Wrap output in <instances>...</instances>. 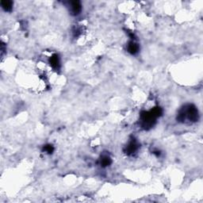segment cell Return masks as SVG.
<instances>
[{
  "label": "cell",
  "instance_id": "1",
  "mask_svg": "<svg viewBox=\"0 0 203 203\" xmlns=\"http://www.w3.org/2000/svg\"><path fill=\"white\" fill-rule=\"evenodd\" d=\"M177 119L179 121H185V119H188L190 121L195 122L198 120V111L197 108L193 105H189L188 106L184 107L179 111L178 114Z\"/></svg>",
  "mask_w": 203,
  "mask_h": 203
},
{
  "label": "cell",
  "instance_id": "2",
  "mask_svg": "<svg viewBox=\"0 0 203 203\" xmlns=\"http://www.w3.org/2000/svg\"><path fill=\"white\" fill-rule=\"evenodd\" d=\"M70 10L71 12V14L74 15H77L81 12L82 10V6L81 3H79V1H74L71 2L70 4Z\"/></svg>",
  "mask_w": 203,
  "mask_h": 203
},
{
  "label": "cell",
  "instance_id": "3",
  "mask_svg": "<svg viewBox=\"0 0 203 203\" xmlns=\"http://www.w3.org/2000/svg\"><path fill=\"white\" fill-rule=\"evenodd\" d=\"M127 50L130 53L133 54H136L139 50V45L137 43H136L135 41H131L130 42H129L128 45H127Z\"/></svg>",
  "mask_w": 203,
  "mask_h": 203
},
{
  "label": "cell",
  "instance_id": "4",
  "mask_svg": "<svg viewBox=\"0 0 203 203\" xmlns=\"http://www.w3.org/2000/svg\"><path fill=\"white\" fill-rule=\"evenodd\" d=\"M50 65L53 68H58L60 66V59L57 55H54L50 58Z\"/></svg>",
  "mask_w": 203,
  "mask_h": 203
},
{
  "label": "cell",
  "instance_id": "5",
  "mask_svg": "<svg viewBox=\"0 0 203 203\" xmlns=\"http://www.w3.org/2000/svg\"><path fill=\"white\" fill-rule=\"evenodd\" d=\"M136 149H137V144L134 141L130 142L126 147V152L128 153H133Z\"/></svg>",
  "mask_w": 203,
  "mask_h": 203
},
{
  "label": "cell",
  "instance_id": "6",
  "mask_svg": "<svg viewBox=\"0 0 203 203\" xmlns=\"http://www.w3.org/2000/svg\"><path fill=\"white\" fill-rule=\"evenodd\" d=\"M1 5L6 11H10L11 10L12 6H13V3L10 1H2L1 2Z\"/></svg>",
  "mask_w": 203,
  "mask_h": 203
},
{
  "label": "cell",
  "instance_id": "7",
  "mask_svg": "<svg viewBox=\"0 0 203 203\" xmlns=\"http://www.w3.org/2000/svg\"><path fill=\"white\" fill-rule=\"evenodd\" d=\"M110 164H111V160H110V158L108 155H104L101 159V164L103 167L109 166Z\"/></svg>",
  "mask_w": 203,
  "mask_h": 203
},
{
  "label": "cell",
  "instance_id": "8",
  "mask_svg": "<svg viewBox=\"0 0 203 203\" xmlns=\"http://www.w3.org/2000/svg\"><path fill=\"white\" fill-rule=\"evenodd\" d=\"M44 150L46 152H48V153H52V152H53V147L52 146V145H46L44 148Z\"/></svg>",
  "mask_w": 203,
  "mask_h": 203
}]
</instances>
